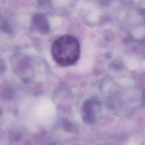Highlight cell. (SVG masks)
<instances>
[{"instance_id":"1","label":"cell","mask_w":145,"mask_h":145,"mask_svg":"<svg viewBox=\"0 0 145 145\" xmlns=\"http://www.w3.org/2000/svg\"><path fill=\"white\" fill-rule=\"evenodd\" d=\"M52 58L58 65L68 67L76 63L80 56L78 40L70 35H64L57 39L52 45Z\"/></svg>"}]
</instances>
